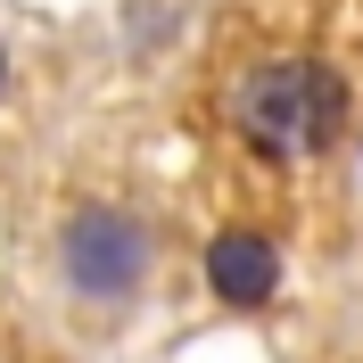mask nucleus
Returning a JSON list of instances; mask_svg holds the SVG:
<instances>
[{
  "label": "nucleus",
  "mask_w": 363,
  "mask_h": 363,
  "mask_svg": "<svg viewBox=\"0 0 363 363\" xmlns=\"http://www.w3.org/2000/svg\"><path fill=\"white\" fill-rule=\"evenodd\" d=\"M58 272L67 289L91 306H124L149 281V223L124 215V206H83L67 231H58Z\"/></svg>",
  "instance_id": "2"
},
{
  "label": "nucleus",
  "mask_w": 363,
  "mask_h": 363,
  "mask_svg": "<svg viewBox=\"0 0 363 363\" xmlns=\"http://www.w3.org/2000/svg\"><path fill=\"white\" fill-rule=\"evenodd\" d=\"M206 289L231 314H264L272 297H281V248H272L264 231H248V223H223L206 240Z\"/></svg>",
  "instance_id": "3"
},
{
  "label": "nucleus",
  "mask_w": 363,
  "mask_h": 363,
  "mask_svg": "<svg viewBox=\"0 0 363 363\" xmlns=\"http://www.w3.org/2000/svg\"><path fill=\"white\" fill-rule=\"evenodd\" d=\"M0 91H9V50H0Z\"/></svg>",
  "instance_id": "4"
},
{
  "label": "nucleus",
  "mask_w": 363,
  "mask_h": 363,
  "mask_svg": "<svg viewBox=\"0 0 363 363\" xmlns=\"http://www.w3.org/2000/svg\"><path fill=\"white\" fill-rule=\"evenodd\" d=\"M231 124L272 165L322 157L347 124V83L322 58H264V67H248L231 83Z\"/></svg>",
  "instance_id": "1"
}]
</instances>
